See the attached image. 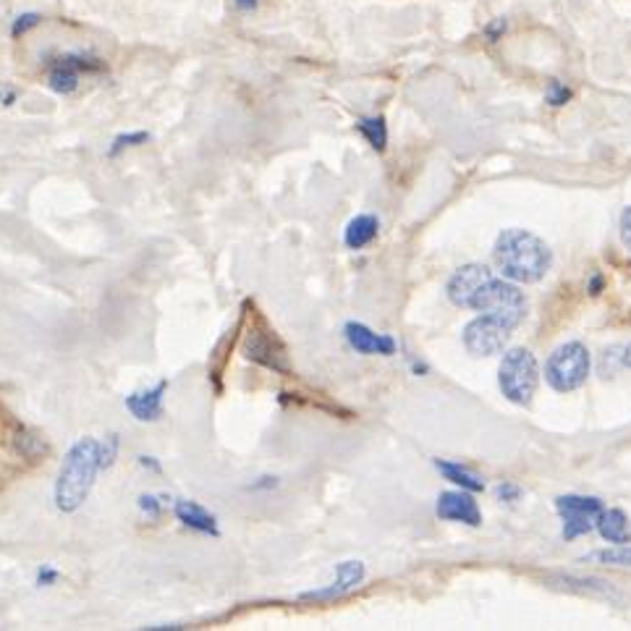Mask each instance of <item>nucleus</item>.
<instances>
[{
	"instance_id": "nucleus-1",
	"label": "nucleus",
	"mask_w": 631,
	"mask_h": 631,
	"mask_svg": "<svg viewBox=\"0 0 631 631\" xmlns=\"http://www.w3.org/2000/svg\"><path fill=\"white\" fill-rule=\"evenodd\" d=\"M493 257L504 278L514 283H538L553 264V255L540 236L508 228L495 239Z\"/></svg>"
},
{
	"instance_id": "nucleus-2",
	"label": "nucleus",
	"mask_w": 631,
	"mask_h": 631,
	"mask_svg": "<svg viewBox=\"0 0 631 631\" xmlns=\"http://www.w3.org/2000/svg\"><path fill=\"white\" fill-rule=\"evenodd\" d=\"M100 470V443L94 438H81L66 453L56 483V506L58 511L74 514L90 495L94 477Z\"/></svg>"
},
{
	"instance_id": "nucleus-3",
	"label": "nucleus",
	"mask_w": 631,
	"mask_h": 631,
	"mask_svg": "<svg viewBox=\"0 0 631 631\" xmlns=\"http://www.w3.org/2000/svg\"><path fill=\"white\" fill-rule=\"evenodd\" d=\"M470 309L491 315L498 323H504L508 330H514L527 317V298L511 281H498V278H491V281H487L485 286L474 294V298L470 302Z\"/></svg>"
},
{
	"instance_id": "nucleus-4",
	"label": "nucleus",
	"mask_w": 631,
	"mask_h": 631,
	"mask_svg": "<svg viewBox=\"0 0 631 631\" xmlns=\"http://www.w3.org/2000/svg\"><path fill=\"white\" fill-rule=\"evenodd\" d=\"M540 383L538 359L529 349H511L504 354L498 368V385L511 404L527 406L532 402L534 391Z\"/></svg>"
},
{
	"instance_id": "nucleus-5",
	"label": "nucleus",
	"mask_w": 631,
	"mask_h": 631,
	"mask_svg": "<svg viewBox=\"0 0 631 631\" xmlns=\"http://www.w3.org/2000/svg\"><path fill=\"white\" fill-rule=\"evenodd\" d=\"M589 368H593V357H589L587 346L568 341L559 346L545 362V380L553 391L572 393L587 383Z\"/></svg>"
},
{
	"instance_id": "nucleus-6",
	"label": "nucleus",
	"mask_w": 631,
	"mask_h": 631,
	"mask_svg": "<svg viewBox=\"0 0 631 631\" xmlns=\"http://www.w3.org/2000/svg\"><path fill=\"white\" fill-rule=\"evenodd\" d=\"M555 511L563 519V540H576L595 529L597 517L602 514L600 498H587V495H561L555 498Z\"/></svg>"
},
{
	"instance_id": "nucleus-7",
	"label": "nucleus",
	"mask_w": 631,
	"mask_h": 631,
	"mask_svg": "<svg viewBox=\"0 0 631 631\" xmlns=\"http://www.w3.org/2000/svg\"><path fill=\"white\" fill-rule=\"evenodd\" d=\"M103 71V60L90 56V53H66L58 56L50 64V74H47V84L53 92L71 94L79 87L81 74Z\"/></svg>"
},
{
	"instance_id": "nucleus-8",
	"label": "nucleus",
	"mask_w": 631,
	"mask_h": 631,
	"mask_svg": "<svg viewBox=\"0 0 631 631\" xmlns=\"http://www.w3.org/2000/svg\"><path fill=\"white\" fill-rule=\"evenodd\" d=\"M508 336H511V330H508L504 323H498L491 315H483L474 317L464 328V346L474 357H493L498 354V351H504Z\"/></svg>"
},
{
	"instance_id": "nucleus-9",
	"label": "nucleus",
	"mask_w": 631,
	"mask_h": 631,
	"mask_svg": "<svg viewBox=\"0 0 631 631\" xmlns=\"http://www.w3.org/2000/svg\"><path fill=\"white\" fill-rule=\"evenodd\" d=\"M241 351L249 362L262 364V368H268L273 372H289L286 349H283L281 341H278L270 330L249 328L247 336H244Z\"/></svg>"
},
{
	"instance_id": "nucleus-10",
	"label": "nucleus",
	"mask_w": 631,
	"mask_h": 631,
	"mask_svg": "<svg viewBox=\"0 0 631 631\" xmlns=\"http://www.w3.org/2000/svg\"><path fill=\"white\" fill-rule=\"evenodd\" d=\"M362 579H364V563L343 561V563H338V568H336V582H330L328 587L312 589V593H302L298 595V600H304V602L338 600V597H343L346 593H351V589L362 585Z\"/></svg>"
},
{
	"instance_id": "nucleus-11",
	"label": "nucleus",
	"mask_w": 631,
	"mask_h": 631,
	"mask_svg": "<svg viewBox=\"0 0 631 631\" xmlns=\"http://www.w3.org/2000/svg\"><path fill=\"white\" fill-rule=\"evenodd\" d=\"M436 514L446 521H459L466 527H480L483 525V514H480L477 500L470 491H451L440 493Z\"/></svg>"
},
{
	"instance_id": "nucleus-12",
	"label": "nucleus",
	"mask_w": 631,
	"mask_h": 631,
	"mask_svg": "<svg viewBox=\"0 0 631 631\" xmlns=\"http://www.w3.org/2000/svg\"><path fill=\"white\" fill-rule=\"evenodd\" d=\"M493 278V270L485 264H464V268L453 273L448 281V298H451L457 307H470V302L480 289L485 286Z\"/></svg>"
},
{
	"instance_id": "nucleus-13",
	"label": "nucleus",
	"mask_w": 631,
	"mask_h": 631,
	"mask_svg": "<svg viewBox=\"0 0 631 631\" xmlns=\"http://www.w3.org/2000/svg\"><path fill=\"white\" fill-rule=\"evenodd\" d=\"M346 341H349V346L357 351V354H364V357L396 354V341H393L391 336L375 334V330H370L368 325H362V323L346 325Z\"/></svg>"
},
{
	"instance_id": "nucleus-14",
	"label": "nucleus",
	"mask_w": 631,
	"mask_h": 631,
	"mask_svg": "<svg viewBox=\"0 0 631 631\" xmlns=\"http://www.w3.org/2000/svg\"><path fill=\"white\" fill-rule=\"evenodd\" d=\"M166 391H168V380H160L155 388L126 396L124 406L134 414V419H139V422H158V419L162 417V396H166Z\"/></svg>"
},
{
	"instance_id": "nucleus-15",
	"label": "nucleus",
	"mask_w": 631,
	"mask_h": 631,
	"mask_svg": "<svg viewBox=\"0 0 631 631\" xmlns=\"http://www.w3.org/2000/svg\"><path fill=\"white\" fill-rule=\"evenodd\" d=\"M173 514L181 525L194 529V532L207 534V538H221L218 519H215L207 508H202L200 504H196V500H176Z\"/></svg>"
},
{
	"instance_id": "nucleus-16",
	"label": "nucleus",
	"mask_w": 631,
	"mask_h": 631,
	"mask_svg": "<svg viewBox=\"0 0 631 631\" xmlns=\"http://www.w3.org/2000/svg\"><path fill=\"white\" fill-rule=\"evenodd\" d=\"M595 527H597V532L602 534V540L613 542V545H629L631 542L629 519L623 517V511H619V508H610V511L602 508V514L597 517Z\"/></svg>"
},
{
	"instance_id": "nucleus-17",
	"label": "nucleus",
	"mask_w": 631,
	"mask_h": 631,
	"mask_svg": "<svg viewBox=\"0 0 631 631\" xmlns=\"http://www.w3.org/2000/svg\"><path fill=\"white\" fill-rule=\"evenodd\" d=\"M378 228H380V223L375 215H357V218L346 226V234H343L346 247L349 249L368 247V244L378 236Z\"/></svg>"
},
{
	"instance_id": "nucleus-18",
	"label": "nucleus",
	"mask_w": 631,
	"mask_h": 631,
	"mask_svg": "<svg viewBox=\"0 0 631 631\" xmlns=\"http://www.w3.org/2000/svg\"><path fill=\"white\" fill-rule=\"evenodd\" d=\"M438 472L446 474V480H451L453 485H459L461 491H470V493H483L485 491V483L483 477H477V474L464 470L461 464H451V461H436Z\"/></svg>"
},
{
	"instance_id": "nucleus-19",
	"label": "nucleus",
	"mask_w": 631,
	"mask_h": 631,
	"mask_svg": "<svg viewBox=\"0 0 631 631\" xmlns=\"http://www.w3.org/2000/svg\"><path fill=\"white\" fill-rule=\"evenodd\" d=\"M357 128L362 132V137L378 149V153H383L385 145H388V128H385V121L380 119V115L378 119H362L357 124Z\"/></svg>"
},
{
	"instance_id": "nucleus-20",
	"label": "nucleus",
	"mask_w": 631,
	"mask_h": 631,
	"mask_svg": "<svg viewBox=\"0 0 631 631\" xmlns=\"http://www.w3.org/2000/svg\"><path fill=\"white\" fill-rule=\"evenodd\" d=\"M585 561L602 563V566H629L631 568V545L610 548V551H595Z\"/></svg>"
},
{
	"instance_id": "nucleus-21",
	"label": "nucleus",
	"mask_w": 631,
	"mask_h": 631,
	"mask_svg": "<svg viewBox=\"0 0 631 631\" xmlns=\"http://www.w3.org/2000/svg\"><path fill=\"white\" fill-rule=\"evenodd\" d=\"M13 443H16V451L22 453L24 459H35L40 457V453H47V446L30 430H19L16 438H13Z\"/></svg>"
},
{
	"instance_id": "nucleus-22",
	"label": "nucleus",
	"mask_w": 631,
	"mask_h": 631,
	"mask_svg": "<svg viewBox=\"0 0 631 631\" xmlns=\"http://www.w3.org/2000/svg\"><path fill=\"white\" fill-rule=\"evenodd\" d=\"M149 142V134L147 132H128V134H119V137L113 139L111 149H108V158H119L121 153L128 147H139V145H147Z\"/></svg>"
},
{
	"instance_id": "nucleus-23",
	"label": "nucleus",
	"mask_w": 631,
	"mask_h": 631,
	"mask_svg": "<svg viewBox=\"0 0 631 631\" xmlns=\"http://www.w3.org/2000/svg\"><path fill=\"white\" fill-rule=\"evenodd\" d=\"M166 495H153V493H145V495H139V500H137V506H139V511L142 514H147L149 519L153 521H158L162 517V504H166Z\"/></svg>"
},
{
	"instance_id": "nucleus-24",
	"label": "nucleus",
	"mask_w": 631,
	"mask_h": 631,
	"mask_svg": "<svg viewBox=\"0 0 631 631\" xmlns=\"http://www.w3.org/2000/svg\"><path fill=\"white\" fill-rule=\"evenodd\" d=\"M623 368V346H610V349L602 351V362L600 372L602 375H616V370Z\"/></svg>"
},
{
	"instance_id": "nucleus-25",
	"label": "nucleus",
	"mask_w": 631,
	"mask_h": 631,
	"mask_svg": "<svg viewBox=\"0 0 631 631\" xmlns=\"http://www.w3.org/2000/svg\"><path fill=\"white\" fill-rule=\"evenodd\" d=\"M119 446H121V440L115 432L105 438V443H100V470H111L115 457H119Z\"/></svg>"
},
{
	"instance_id": "nucleus-26",
	"label": "nucleus",
	"mask_w": 631,
	"mask_h": 631,
	"mask_svg": "<svg viewBox=\"0 0 631 631\" xmlns=\"http://www.w3.org/2000/svg\"><path fill=\"white\" fill-rule=\"evenodd\" d=\"M40 24V13H22V16L13 19L11 24V35L19 37V35H26V32L32 30V26Z\"/></svg>"
},
{
	"instance_id": "nucleus-27",
	"label": "nucleus",
	"mask_w": 631,
	"mask_h": 631,
	"mask_svg": "<svg viewBox=\"0 0 631 631\" xmlns=\"http://www.w3.org/2000/svg\"><path fill=\"white\" fill-rule=\"evenodd\" d=\"M545 98H548V103H551V105H563L568 98H572V92H568L566 87L561 84V81H551V87H548Z\"/></svg>"
},
{
	"instance_id": "nucleus-28",
	"label": "nucleus",
	"mask_w": 631,
	"mask_h": 631,
	"mask_svg": "<svg viewBox=\"0 0 631 631\" xmlns=\"http://www.w3.org/2000/svg\"><path fill=\"white\" fill-rule=\"evenodd\" d=\"M60 579V572L58 568H53V566H47V563H43V566L37 568V587H53L56 582Z\"/></svg>"
},
{
	"instance_id": "nucleus-29",
	"label": "nucleus",
	"mask_w": 631,
	"mask_h": 631,
	"mask_svg": "<svg viewBox=\"0 0 631 631\" xmlns=\"http://www.w3.org/2000/svg\"><path fill=\"white\" fill-rule=\"evenodd\" d=\"M619 234H621V241L623 247L631 249V207H627L621 213V221H619Z\"/></svg>"
},
{
	"instance_id": "nucleus-30",
	"label": "nucleus",
	"mask_w": 631,
	"mask_h": 631,
	"mask_svg": "<svg viewBox=\"0 0 631 631\" xmlns=\"http://www.w3.org/2000/svg\"><path fill=\"white\" fill-rule=\"evenodd\" d=\"M495 493H498L500 500H508V504L519 498V487L517 485H498V491H495Z\"/></svg>"
},
{
	"instance_id": "nucleus-31",
	"label": "nucleus",
	"mask_w": 631,
	"mask_h": 631,
	"mask_svg": "<svg viewBox=\"0 0 631 631\" xmlns=\"http://www.w3.org/2000/svg\"><path fill=\"white\" fill-rule=\"evenodd\" d=\"M137 461H139L142 470H147V472H153V474H160V472H162L160 461L155 459V457H137Z\"/></svg>"
},
{
	"instance_id": "nucleus-32",
	"label": "nucleus",
	"mask_w": 631,
	"mask_h": 631,
	"mask_svg": "<svg viewBox=\"0 0 631 631\" xmlns=\"http://www.w3.org/2000/svg\"><path fill=\"white\" fill-rule=\"evenodd\" d=\"M275 485H278L275 477H260V480H257V483L249 485L247 491H273Z\"/></svg>"
},
{
	"instance_id": "nucleus-33",
	"label": "nucleus",
	"mask_w": 631,
	"mask_h": 631,
	"mask_svg": "<svg viewBox=\"0 0 631 631\" xmlns=\"http://www.w3.org/2000/svg\"><path fill=\"white\" fill-rule=\"evenodd\" d=\"M16 103V90H9V87H3V90H0V105H13Z\"/></svg>"
},
{
	"instance_id": "nucleus-34",
	"label": "nucleus",
	"mask_w": 631,
	"mask_h": 631,
	"mask_svg": "<svg viewBox=\"0 0 631 631\" xmlns=\"http://www.w3.org/2000/svg\"><path fill=\"white\" fill-rule=\"evenodd\" d=\"M602 283H606V281H602V275H593V278H589V283H587V291L593 296H597L602 291Z\"/></svg>"
},
{
	"instance_id": "nucleus-35",
	"label": "nucleus",
	"mask_w": 631,
	"mask_h": 631,
	"mask_svg": "<svg viewBox=\"0 0 631 631\" xmlns=\"http://www.w3.org/2000/svg\"><path fill=\"white\" fill-rule=\"evenodd\" d=\"M236 3V9H241V11H255L257 9V0H234Z\"/></svg>"
},
{
	"instance_id": "nucleus-36",
	"label": "nucleus",
	"mask_w": 631,
	"mask_h": 631,
	"mask_svg": "<svg viewBox=\"0 0 631 631\" xmlns=\"http://www.w3.org/2000/svg\"><path fill=\"white\" fill-rule=\"evenodd\" d=\"M623 368L631 370V343L623 346Z\"/></svg>"
}]
</instances>
